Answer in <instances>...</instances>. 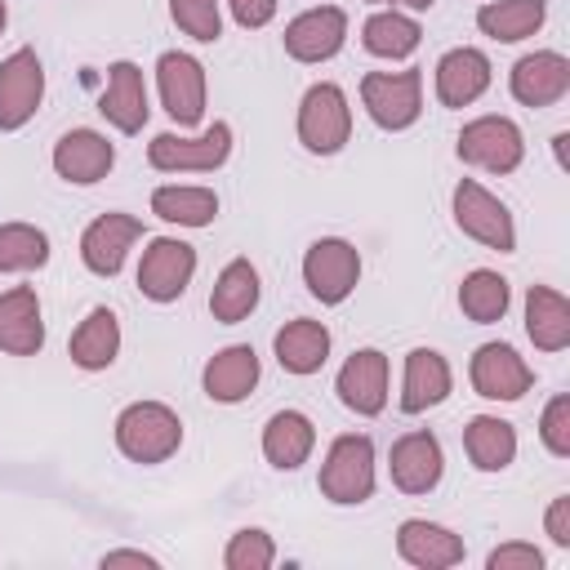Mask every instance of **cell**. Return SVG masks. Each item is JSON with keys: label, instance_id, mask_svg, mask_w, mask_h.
Wrapping results in <instances>:
<instances>
[{"label": "cell", "instance_id": "cell-8", "mask_svg": "<svg viewBox=\"0 0 570 570\" xmlns=\"http://www.w3.org/2000/svg\"><path fill=\"white\" fill-rule=\"evenodd\" d=\"M459 160L485 174H512L525 160V138L508 116H476L459 129Z\"/></svg>", "mask_w": 570, "mask_h": 570}, {"label": "cell", "instance_id": "cell-23", "mask_svg": "<svg viewBox=\"0 0 570 570\" xmlns=\"http://www.w3.org/2000/svg\"><path fill=\"white\" fill-rule=\"evenodd\" d=\"M45 347V312L31 285H13L0 294V352L36 356Z\"/></svg>", "mask_w": 570, "mask_h": 570}, {"label": "cell", "instance_id": "cell-36", "mask_svg": "<svg viewBox=\"0 0 570 570\" xmlns=\"http://www.w3.org/2000/svg\"><path fill=\"white\" fill-rule=\"evenodd\" d=\"M272 561H276V543H272V534L258 530V525L236 530V534L227 539V548H223V566H227V570H267Z\"/></svg>", "mask_w": 570, "mask_h": 570}, {"label": "cell", "instance_id": "cell-35", "mask_svg": "<svg viewBox=\"0 0 570 570\" xmlns=\"http://www.w3.org/2000/svg\"><path fill=\"white\" fill-rule=\"evenodd\" d=\"M49 263V236L36 223H0V276H22Z\"/></svg>", "mask_w": 570, "mask_h": 570}, {"label": "cell", "instance_id": "cell-21", "mask_svg": "<svg viewBox=\"0 0 570 570\" xmlns=\"http://www.w3.org/2000/svg\"><path fill=\"white\" fill-rule=\"evenodd\" d=\"M98 111L107 116L111 129L120 134H138L151 116V102H147V80H142V67L120 58L107 67V89L98 98Z\"/></svg>", "mask_w": 570, "mask_h": 570}, {"label": "cell", "instance_id": "cell-20", "mask_svg": "<svg viewBox=\"0 0 570 570\" xmlns=\"http://www.w3.org/2000/svg\"><path fill=\"white\" fill-rule=\"evenodd\" d=\"M258 379H263V365H258V352H254L249 343H227V347H218V352L205 361V370H200V387H205V396L218 401V405L245 401V396L258 387Z\"/></svg>", "mask_w": 570, "mask_h": 570}, {"label": "cell", "instance_id": "cell-34", "mask_svg": "<svg viewBox=\"0 0 570 570\" xmlns=\"http://www.w3.org/2000/svg\"><path fill=\"white\" fill-rule=\"evenodd\" d=\"M508 303H512V285H508V276H499V272H490V267L468 272L463 285H459V312H463L468 321H476V325L503 321V316H508Z\"/></svg>", "mask_w": 570, "mask_h": 570}, {"label": "cell", "instance_id": "cell-26", "mask_svg": "<svg viewBox=\"0 0 570 570\" xmlns=\"http://www.w3.org/2000/svg\"><path fill=\"white\" fill-rule=\"evenodd\" d=\"M316 450V428L303 410H276L267 423H263V459L281 472H294L312 459Z\"/></svg>", "mask_w": 570, "mask_h": 570}, {"label": "cell", "instance_id": "cell-33", "mask_svg": "<svg viewBox=\"0 0 570 570\" xmlns=\"http://www.w3.org/2000/svg\"><path fill=\"white\" fill-rule=\"evenodd\" d=\"M151 214L174 227H209L218 218V196L200 183H165L151 191Z\"/></svg>", "mask_w": 570, "mask_h": 570}, {"label": "cell", "instance_id": "cell-10", "mask_svg": "<svg viewBox=\"0 0 570 570\" xmlns=\"http://www.w3.org/2000/svg\"><path fill=\"white\" fill-rule=\"evenodd\" d=\"M156 89H160V107L169 111V120L178 129H196L205 120V67L200 58L169 49L156 58Z\"/></svg>", "mask_w": 570, "mask_h": 570}, {"label": "cell", "instance_id": "cell-39", "mask_svg": "<svg viewBox=\"0 0 570 570\" xmlns=\"http://www.w3.org/2000/svg\"><path fill=\"white\" fill-rule=\"evenodd\" d=\"M485 570H543V552L534 543H499L490 557H485Z\"/></svg>", "mask_w": 570, "mask_h": 570}, {"label": "cell", "instance_id": "cell-1", "mask_svg": "<svg viewBox=\"0 0 570 570\" xmlns=\"http://www.w3.org/2000/svg\"><path fill=\"white\" fill-rule=\"evenodd\" d=\"M116 450L129 459V463H165L169 454H178L183 445V419L165 405V401H134L116 414Z\"/></svg>", "mask_w": 570, "mask_h": 570}, {"label": "cell", "instance_id": "cell-31", "mask_svg": "<svg viewBox=\"0 0 570 570\" xmlns=\"http://www.w3.org/2000/svg\"><path fill=\"white\" fill-rule=\"evenodd\" d=\"M463 450L476 472H503L517 459V428L499 414H476L463 428Z\"/></svg>", "mask_w": 570, "mask_h": 570}, {"label": "cell", "instance_id": "cell-28", "mask_svg": "<svg viewBox=\"0 0 570 570\" xmlns=\"http://www.w3.org/2000/svg\"><path fill=\"white\" fill-rule=\"evenodd\" d=\"M525 334L539 352H566L570 347V303L552 285L525 289Z\"/></svg>", "mask_w": 570, "mask_h": 570}, {"label": "cell", "instance_id": "cell-7", "mask_svg": "<svg viewBox=\"0 0 570 570\" xmlns=\"http://www.w3.org/2000/svg\"><path fill=\"white\" fill-rule=\"evenodd\" d=\"M361 281V249L343 236H321L307 245L303 254V285L312 298H321L325 307H338L352 298Z\"/></svg>", "mask_w": 570, "mask_h": 570}, {"label": "cell", "instance_id": "cell-29", "mask_svg": "<svg viewBox=\"0 0 570 570\" xmlns=\"http://www.w3.org/2000/svg\"><path fill=\"white\" fill-rule=\"evenodd\" d=\"M543 22H548V0H485L476 9V31L499 45L530 40Z\"/></svg>", "mask_w": 570, "mask_h": 570}, {"label": "cell", "instance_id": "cell-11", "mask_svg": "<svg viewBox=\"0 0 570 570\" xmlns=\"http://www.w3.org/2000/svg\"><path fill=\"white\" fill-rule=\"evenodd\" d=\"M472 392L485 401H521L534 387V370L512 343H481L468 361Z\"/></svg>", "mask_w": 570, "mask_h": 570}, {"label": "cell", "instance_id": "cell-4", "mask_svg": "<svg viewBox=\"0 0 570 570\" xmlns=\"http://www.w3.org/2000/svg\"><path fill=\"white\" fill-rule=\"evenodd\" d=\"M298 142L312 151V156H334L347 147L352 138V107H347V94L334 85V80H316L307 85L303 102H298Z\"/></svg>", "mask_w": 570, "mask_h": 570}, {"label": "cell", "instance_id": "cell-30", "mask_svg": "<svg viewBox=\"0 0 570 570\" xmlns=\"http://www.w3.org/2000/svg\"><path fill=\"white\" fill-rule=\"evenodd\" d=\"M423 40V27L414 13L405 9H374L365 22H361V45L374 53V58H387V62H401L419 49Z\"/></svg>", "mask_w": 570, "mask_h": 570}, {"label": "cell", "instance_id": "cell-3", "mask_svg": "<svg viewBox=\"0 0 570 570\" xmlns=\"http://www.w3.org/2000/svg\"><path fill=\"white\" fill-rule=\"evenodd\" d=\"M232 156V125L214 120L200 134H156L147 142V165L160 174H214Z\"/></svg>", "mask_w": 570, "mask_h": 570}, {"label": "cell", "instance_id": "cell-25", "mask_svg": "<svg viewBox=\"0 0 570 570\" xmlns=\"http://www.w3.org/2000/svg\"><path fill=\"white\" fill-rule=\"evenodd\" d=\"M272 352H276V361H281L285 374L307 379V374H316V370L330 361V330H325V321L294 316V321H285V325L276 330Z\"/></svg>", "mask_w": 570, "mask_h": 570}, {"label": "cell", "instance_id": "cell-32", "mask_svg": "<svg viewBox=\"0 0 570 570\" xmlns=\"http://www.w3.org/2000/svg\"><path fill=\"white\" fill-rule=\"evenodd\" d=\"M67 352H71V365H80V370H89V374H94V370H107V365L120 356V321H116V312H111V307H94V312L76 325Z\"/></svg>", "mask_w": 570, "mask_h": 570}, {"label": "cell", "instance_id": "cell-22", "mask_svg": "<svg viewBox=\"0 0 570 570\" xmlns=\"http://www.w3.org/2000/svg\"><path fill=\"white\" fill-rule=\"evenodd\" d=\"M396 552L414 570H450L463 561V539L450 525H436L428 517H410L396 525Z\"/></svg>", "mask_w": 570, "mask_h": 570}, {"label": "cell", "instance_id": "cell-38", "mask_svg": "<svg viewBox=\"0 0 570 570\" xmlns=\"http://www.w3.org/2000/svg\"><path fill=\"white\" fill-rule=\"evenodd\" d=\"M539 441H543L548 454L570 459V396L566 392H557L543 405V414H539Z\"/></svg>", "mask_w": 570, "mask_h": 570}, {"label": "cell", "instance_id": "cell-14", "mask_svg": "<svg viewBox=\"0 0 570 570\" xmlns=\"http://www.w3.org/2000/svg\"><path fill=\"white\" fill-rule=\"evenodd\" d=\"M387 472H392V485L401 494H428L441 485V472H445V454H441V441L428 432V428H414L405 436L392 441V454H387Z\"/></svg>", "mask_w": 570, "mask_h": 570}, {"label": "cell", "instance_id": "cell-41", "mask_svg": "<svg viewBox=\"0 0 570 570\" xmlns=\"http://www.w3.org/2000/svg\"><path fill=\"white\" fill-rule=\"evenodd\" d=\"M543 530L557 548H570V494H557L543 512Z\"/></svg>", "mask_w": 570, "mask_h": 570}, {"label": "cell", "instance_id": "cell-40", "mask_svg": "<svg viewBox=\"0 0 570 570\" xmlns=\"http://www.w3.org/2000/svg\"><path fill=\"white\" fill-rule=\"evenodd\" d=\"M227 9L236 18V27H245V31H258L276 18V0H227Z\"/></svg>", "mask_w": 570, "mask_h": 570}, {"label": "cell", "instance_id": "cell-24", "mask_svg": "<svg viewBox=\"0 0 570 570\" xmlns=\"http://www.w3.org/2000/svg\"><path fill=\"white\" fill-rule=\"evenodd\" d=\"M454 387L450 361L436 347H414L405 352V370H401V410L405 414H423L432 405H441Z\"/></svg>", "mask_w": 570, "mask_h": 570}, {"label": "cell", "instance_id": "cell-42", "mask_svg": "<svg viewBox=\"0 0 570 570\" xmlns=\"http://www.w3.org/2000/svg\"><path fill=\"white\" fill-rule=\"evenodd\" d=\"M111 566H142V570H156L160 561H156L151 552H142V548H111V552H102V570H111Z\"/></svg>", "mask_w": 570, "mask_h": 570}, {"label": "cell", "instance_id": "cell-9", "mask_svg": "<svg viewBox=\"0 0 570 570\" xmlns=\"http://www.w3.org/2000/svg\"><path fill=\"white\" fill-rule=\"evenodd\" d=\"M196 276V249L178 236H156L147 240L138 258V294L151 303H178Z\"/></svg>", "mask_w": 570, "mask_h": 570}, {"label": "cell", "instance_id": "cell-19", "mask_svg": "<svg viewBox=\"0 0 570 570\" xmlns=\"http://www.w3.org/2000/svg\"><path fill=\"white\" fill-rule=\"evenodd\" d=\"M490 80H494V67H490V58L481 53V49H472V45H459V49H450V53H441L436 58V71H432V85H436V102L441 107H472L485 89H490Z\"/></svg>", "mask_w": 570, "mask_h": 570}, {"label": "cell", "instance_id": "cell-13", "mask_svg": "<svg viewBox=\"0 0 570 570\" xmlns=\"http://www.w3.org/2000/svg\"><path fill=\"white\" fill-rule=\"evenodd\" d=\"M285 53L294 62H330L343 40H347V13L338 4H316V9H303L298 18L285 22Z\"/></svg>", "mask_w": 570, "mask_h": 570}, {"label": "cell", "instance_id": "cell-44", "mask_svg": "<svg viewBox=\"0 0 570 570\" xmlns=\"http://www.w3.org/2000/svg\"><path fill=\"white\" fill-rule=\"evenodd\" d=\"M4 22H9V4L0 0V31H4Z\"/></svg>", "mask_w": 570, "mask_h": 570}, {"label": "cell", "instance_id": "cell-17", "mask_svg": "<svg viewBox=\"0 0 570 570\" xmlns=\"http://www.w3.org/2000/svg\"><path fill=\"white\" fill-rule=\"evenodd\" d=\"M334 392H338V401H343L352 414H361V419L383 414V410H387V356H383L379 347H356V352L343 361V370H338V379H334Z\"/></svg>", "mask_w": 570, "mask_h": 570}, {"label": "cell", "instance_id": "cell-6", "mask_svg": "<svg viewBox=\"0 0 570 570\" xmlns=\"http://www.w3.org/2000/svg\"><path fill=\"white\" fill-rule=\"evenodd\" d=\"M361 107L387 134L410 129L423 116V71H370L361 76Z\"/></svg>", "mask_w": 570, "mask_h": 570}, {"label": "cell", "instance_id": "cell-15", "mask_svg": "<svg viewBox=\"0 0 570 570\" xmlns=\"http://www.w3.org/2000/svg\"><path fill=\"white\" fill-rule=\"evenodd\" d=\"M508 89L521 107H552L570 94V58L557 49H534L512 62Z\"/></svg>", "mask_w": 570, "mask_h": 570}, {"label": "cell", "instance_id": "cell-12", "mask_svg": "<svg viewBox=\"0 0 570 570\" xmlns=\"http://www.w3.org/2000/svg\"><path fill=\"white\" fill-rule=\"evenodd\" d=\"M45 98V62L36 49H13L0 62V129L13 134L22 129Z\"/></svg>", "mask_w": 570, "mask_h": 570}, {"label": "cell", "instance_id": "cell-43", "mask_svg": "<svg viewBox=\"0 0 570 570\" xmlns=\"http://www.w3.org/2000/svg\"><path fill=\"white\" fill-rule=\"evenodd\" d=\"M365 4H379V9H410V13H428L436 0H365Z\"/></svg>", "mask_w": 570, "mask_h": 570}, {"label": "cell", "instance_id": "cell-18", "mask_svg": "<svg viewBox=\"0 0 570 570\" xmlns=\"http://www.w3.org/2000/svg\"><path fill=\"white\" fill-rule=\"evenodd\" d=\"M53 174L62 183H76V187H94L111 174L116 165V142H107V134L98 129H67L58 142H53Z\"/></svg>", "mask_w": 570, "mask_h": 570}, {"label": "cell", "instance_id": "cell-5", "mask_svg": "<svg viewBox=\"0 0 570 570\" xmlns=\"http://www.w3.org/2000/svg\"><path fill=\"white\" fill-rule=\"evenodd\" d=\"M450 209H454V227H459L468 240H476V245H485V249H494V254H512V249H517L512 209H508L490 187H481L476 178H463V183L454 187Z\"/></svg>", "mask_w": 570, "mask_h": 570}, {"label": "cell", "instance_id": "cell-16", "mask_svg": "<svg viewBox=\"0 0 570 570\" xmlns=\"http://www.w3.org/2000/svg\"><path fill=\"white\" fill-rule=\"evenodd\" d=\"M138 236H142V218L120 214V209L98 214V218L80 232V263H85L94 276H107V281H111V276L125 267V254L134 249Z\"/></svg>", "mask_w": 570, "mask_h": 570}, {"label": "cell", "instance_id": "cell-37", "mask_svg": "<svg viewBox=\"0 0 570 570\" xmlns=\"http://www.w3.org/2000/svg\"><path fill=\"white\" fill-rule=\"evenodd\" d=\"M169 18L183 36L200 40V45H214L223 36V13H218V0H169Z\"/></svg>", "mask_w": 570, "mask_h": 570}, {"label": "cell", "instance_id": "cell-27", "mask_svg": "<svg viewBox=\"0 0 570 570\" xmlns=\"http://www.w3.org/2000/svg\"><path fill=\"white\" fill-rule=\"evenodd\" d=\"M258 298H263L258 267H254L249 258H232V263L218 272L214 289H209V316H214L218 325H240V321L258 307Z\"/></svg>", "mask_w": 570, "mask_h": 570}, {"label": "cell", "instance_id": "cell-2", "mask_svg": "<svg viewBox=\"0 0 570 570\" xmlns=\"http://www.w3.org/2000/svg\"><path fill=\"white\" fill-rule=\"evenodd\" d=\"M321 494L338 508H356L374 494V441L365 432H343L330 441L316 476Z\"/></svg>", "mask_w": 570, "mask_h": 570}]
</instances>
